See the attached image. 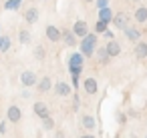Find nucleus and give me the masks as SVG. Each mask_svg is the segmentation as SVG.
I'll use <instances>...</instances> for the list:
<instances>
[{"mask_svg":"<svg viewBox=\"0 0 147 138\" xmlns=\"http://www.w3.org/2000/svg\"><path fill=\"white\" fill-rule=\"evenodd\" d=\"M42 126H45V130H53V128H55V120H53V116H47V118L42 120Z\"/></svg>","mask_w":147,"mask_h":138,"instance_id":"obj_26","label":"nucleus"},{"mask_svg":"<svg viewBox=\"0 0 147 138\" xmlns=\"http://www.w3.org/2000/svg\"><path fill=\"white\" fill-rule=\"evenodd\" d=\"M79 84H81V80H79V76H73V86H75V88H79Z\"/></svg>","mask_w":147,"mask_h":138,"instance_id":"obj_30","label":"nucleus"},{"mask_svg":"<svg viewBox=\"0 0 147 138\" xmlns=\"http://www.w3.org/2000/svg\"><path fill=\"white\" fill-rule=\"evenodd\" d=\"M113 16H115V14L111 12L109 6L103 8V10H99V20H103V22H109V24H111V22H113Z\"/></svg>","mask_w":147,"mask_h":138,"instance_id":"obj_20","label":"nucleus"},{"mask_svg":"<svg viewBox=\"0 0 147 138\" xmlns=\"http://www.w3.org/2000/svg\"><path fill=\"white\" fill-rule=\"evenodd\" d=\"M61 40L67 44V46H77V36L73 34V30H61Z\"/></svg>","mask_w":147,"mask_h":138,"instance_id":"obj_14","label":"nucleus"},{"mask_svg":"<svg viewBox=\"0 0 147 138\" xmlns=\"http://www.w3.org/2000/svg\"><path fill=\"white\" fill-rule=\"evenodd\" d=\"M20 4H22V0H6V2H4V8H6V10H18Z\"/></svg>","mask_w":147,"mask_h":138,"instance_id":"obj_21","label":"nucleus"},{"mask_svg":"<svg viewBox=\"0 0 147 138\" xmlns=\"http://www.w3.org/2000/svg\"><path fill=\"white\" fill-rule=\"evenodd\" d=\"M103 34H105V36H107V38H109V40H115V34H113V32H111V30H109V28H107V30H105V32H103Z\"/></svg>","mask_w":147,"mask_h":138,"instance_id":"obj_29","label":"nucleus"},{"mask_svg":"<svg viewBox=\"0 0 147 138\" xmlns=\"http://www.w3.org/2000/svg\"><path fill=\"white\" fill-rule=\"evenodd\" d=\"M95 2H97V8H99V10H103V8L109 6V0H95Z\"/></svg>","mask_w":147,"mask_h":138,"instance_id":"obj_27","label":"nucleus"},{"mask_svg":"<svg viewBox=\"0 0 147 138\" xmlns=\"http://www.w3.org/2000/svg\"><path fill=\"white\" fill-rule=\"evenodd\" d=\"M32 110H34V114H36L40 120H45L47 116H51V112H49V106H47L45 102H34V104H32Z\"/></svg>","mask_w":147,"mask_h":138,"instance_id":"obj_11","label":"nucleus"},{"mask_svg":"<svg viewBox=\"0 0 147 138\" xmlns=\"http://www.w3.org/2000/svg\"><path fill=\"white\" fill-rule=\"evenodd\" d=\"M105 48H107L109 58H117V56L121 54V44H119L117 40H109V42L105 44Z\"/></svg>","mask_w":147,"mask_h":138,"instance_id":"obj_10","label":"nucleus"},{"mask_svg":"<svg viewBox=\"0 0 147 138\" xmlns=\"http://www.w3.org/2000/svg\"><path fill=\"white\" fill-rule=\"evenodd\" d=\"M55 138H67V134H65V132H63V130H59V132H57V136H55Z\"/></svg>","mask_w":147,"mask_h":138,"instance_id":"obj_32","label":"nucleus"},{"mask_svg":"<svg viewBox=\"0 0 147 138\" xmlns=\"http://www.w3.org/2000/svg\"><path fill=\"white\" fill-rule=\"evenodd\" d=\"M133 16H135V22L137 24H145L147 22V6H137Z\"/></svg>","mask_w":147,"mask_h":138,"instance_id":"obj_18","label":"nucleus"},{"mask_svg":"<svg viewBox=\"0 0 147 138\" xmlns=\"http://www.w3.org/2000/svg\"><path fill=\"white\" fill-rule=\"evenodd\" d=\"M36 20H38V8H36V6L26 8V10H24V22H26V24H34Z\"/></svg>","mask_w":147,"mask_h":138,"instance_id":"obj_13","label":"nucleus"},{"mask_svg":"<svg viewBox=\"0 0 147 138\" xmlns=\"http://www.w3.org/2000/svg\"><path fill=\"white\" fill-rule=\"evenodd\" d=\"M95 56H97V60H99V64H107L111 58H109V54H107V48L105 46H97V50H95Z\"/></svg>","mask_w":147,"mask_h":138,"instance_id":"obj_19","label":"nucleus"},{"mask_svg":"<svg viewBox=\"0 0 147 138\" xmlns=\"http://www.w3.org/2000/svg\"><path fill=\"white\" fill-rule=\"evenodd\" d=\"M10 48V38L4 36V34H0V52H6Z\"/></svg>","mask_w":147,"mask_h":138,"instance_id":"obj_24","label":"nucleus"},{"mask_svg":"<svg viewBox=\"0 0 147 138\" xmlns=\"http://www.w3.org/2000/svg\"><path fill=\"white\" fill-rule=\"evenodd\" d=\"M107 28H109V22H103V20H97L95 22V34H103Z\"/></svg>","mask_w":147,"mask_h":138,"instance_id":"obj_25","label":"nucleus"},{"mask_svg":"<svg viewBox=\"0 0 147 138\" xmlns=\"http://www.w3.org/2000/svg\"><path fill=\"white\" fill-rule=\"evenodd\" d=\"M32 54H34L36 60H45V58H47V50H45V46H40V44L34 46V52H32Z\"/></svg>","mask_w":147,"mask_h":138,"instance_id":"obj_23","label":"nucleus"},{"mask_svg":"<svg viewBox=\"0 0 147 138\" xmlns=\"http://www.w3.org/2000/svg\"><path fill=\"white\" fill-rule=\"evenodd\" d=\"M73 34L77 36V38H85L87 34H89V26H87V22L85 20H77L75 24H73Z\"/></svg>","mask_w":147,"mask_h":138,"instance_id":"obj_5","label":"nucleus"},{"mask_svg":"<svg viewBox=\"0 0 147 138\" xmlns=\"http://www.w3.org/2000/svg\"><path fill=\"white\" fill-rule=\"evenodd\" d=\"M129 22H131V18H129L127 12H117V14L113 16V24H115L117 30H125V28L129 26Z\"/></svg>","mask_w":147,"mask_h":138,"instance_id":"obj_3","label":"nucleus"},{"mask_svg":"<svg viewBox=\"0 0 147 138\" xmlns=\"http://www.w3.org/2000/svg\"><path fill=\"white\" fill-rule=\"evenodd\" d=\"M67 64H69L71 76H81V70H83V64H85V56H83L81 52H75V54L69 56Z\"/></svg>","mask_w":147,"mask_h":138,"instance_id":"obj_2","label":"nucleus"},{"mask_svg":"<svg viewBox=\"0 0 147 138\" xmlns=\"http://www.w3.org/2000/svg\"><path fill=\"white\" fill-rule=\"evenodd\" d=\"M125 120H127L125 114H119V124H125Z\"/></svg>","mask_w":147,"mask_h":138,"instance_id":"obj_33","label":"nucleus"},{"mask_svg":"<svg viewBox=\"0 0 147 138\" xmlns=\"http://www.w3.org/2000/svg\"><path fill=\"white\" fill-rule=\"evenodd\" d=\"M18 42H20V44H28V42H30V32H28L26 28H22V30L18 32Z\"/></svg>","mask_w":147,"mask_h":138,"instance_id":"obj_22","label":"nucleus"},{"mask_svg":"<svg viewBox=\"0 0 147 138\" xmlns=\"http://www.w3.org/2000/svg\"><path fill=\"white\" fill-rule=\"evenodd\" d=\"M79 106H81V100H79V96L75 94V96H73V110H79Z\"/></svg>","mask_w":147,"mask_h":138,"instance_id":"obj_28","label":"nucleus"},{"mask_svg":"<svg viewBox=\"0 0 147 138\" xmlns=\"http://www.w3.org/2000/svg\"><path fill=\"white\" fill-rule=\"evenodd\" d=\"M97 44H99V40H97V34H95V32H89V34H87L83 40H81V54H83L85 58H89V56H95Z\"/></svg>","mask_w":147,"mask_h":138,"instance_id":"obj_1","label":"nucleus"},{"mask_svg":"<svg viewBox=\"0 0 147 138\" xmlns=\"http://www.w3.org/2000/svg\"><path fill=\"white\" fill-rule=\"evenodd\" d=\"M55 92L59 94V96H71L73 94V88H71V84H67V82H57L55 84Z\"/></svg>","mask_w":147,"mask_h":138,"instance_id":"obj_15","label":"nucleus"},{"mask_svg":"<svg viewBox=\"0 0 147 138\" xmlns=\"http://www.w3.org/2000/svg\"><path fill=\"white\" fill-rule=\"evenodd\" d=\"M79 126H81L83 130H95L97 120H95V116H91V114H83L81 120H79Z\"/></svg>","mask_w":147,"mask_h":138,"instance_id":"obj_8","label":"nucleus"},{"mask_svg":"<svg viewBox=\"0 0 147 138\" xmlns=\"http://www.w3.org/2000/svg\"><path fill=\"white\" fill-rule=\"evenodd\" d=\"M83 90L87 92V94H97L99 92V82H97V78H93V76H89V78H85L83 80Z\"/></svg>","mask_w":147,"mask_h":138,"instance_id":"obj_6","label":"nucleus"},{"mask_svg":"<svg viewBox=\"0 0 147 138\" xmlns=\"http://www.w3.org/2000/svg\"><path fill=\"white\" fill-rule=\"evenodd\" d=\"M79 138H97V136H95V134H81Z\"/></svg>","mask_w":147,"mask_h":138,"instance_id":"obj_34","label":"nucleus"},{"mask_svg":"<svg viewBox=\"0 0 147 138\" xmlns=\"http://www.w3.org/2000/svg\"><path fill=\"white\" fill-rule=\"evenodd\" d=\"M20 118H22V110H20L16 104L8 106V110H6V120L12 122V124H16V122H20Z\"/></svg>","mask_w":147,"mask_h":138,"instance_id":"obj_7","label":"nucleus"},{"mask_svg":"<svg viewBox=\"0 0 147 138\" xmlns=\"http://www.w3.org/2000/svg\"><path fill=\"white\" fill-rule=\"evenodd\" d=\"M83 2H95V0H83Z\"/></svg>","mask_w":147,"mask_h":138,"instance_id":"obj_35","label":"nucleus"},{"mask_svg":"<svg viewBox=\"0 0 147 138\" xmlns=\"http://www.w3.org/2000/svg\"><path fill=\"white\" fill-rule=\"evenodd\" d=\"M133 2H139V0H133Z\"/></svg>","mask_w":147,"mask_h":138,"instance_id":"obj_36","label":"nucleus"},{"mask_svg":"<svg viewBox=\"0 0 147 138\" xmlns=\"http://www.w3.org/2000/svg\"><path fill=\"white\" fill-rule=\"evenodd\" d=\"M133 54H135L137 60H145L147 58V42L145 40H139L135 44V48H133Z\"/></svg>","mask_w":147,"mask_h":138,"instance_id":"obj_9","label":"nucleus"},{"mask_svg":"<svg viewBox=\"0 0 147 138\" xmlns=\"http://www.w3.org/2000/svg\"><path fill=\"white\" fill-rule=\"evenodd\" d=\"M123 32H125V36H127L131 42H135V44H137V42H139V38H141V30H139V28H135V26H127Z\"/></svg>","mask_w":147,"mask_h":138,"instance_id":"obj_17","label":"nucleus"},{"mask_svg":"<svg viewBox=\"0 0 147 138\" xmlns=\"http://www.w3.org/2000/svg\"><path fill=\"white\" fill-rule=\"evenodd\" d=\"M0 134H6V122H0Z\"/></svg>","mask_w":147,"mask_h":138,"instance_id":"obj_31","label":"nucleus"},{"mask_svg":"<svg viewBox=\"0 0 147 138\" xmlns=\"http://www.w3.org/2000/svg\"><path fill=\"white\" fill-rule=\"evenodd\" d=\"M51 88H55V84H53L51 76H42V78L36 82V90H38V92H42V94H45V92H49Z\"/></svg>","mask_w":147,"mask_h":138,"instance_id":"obj_12","label":"nucleus"},{"mask_svg":"<svg viewBox=\"0 0 147 138\" xmlns=\"http://www.w3.org/2000/svg\"><path fill=\"white\" fill-rule=\"evenodd\" d=\"M45 34H47V38H49L51 42H59V40H61V30H59L57 26H53V24H49V26H47Z\"/></svg>","mask_w":147,"mask_h":138,"instance_id":"obj_16","label":"nucleus"},{"mask_svg":"<svg viewBox=\"0 0 147 138\" xmlns=\"http://www.w3.org/2000/svg\"><path fill=\"white\" fill-rule=\"evenodd\" d=\"M20 82H22V86H24V88H30V86H36L38 78H36L34 70H24V72L20 74Z\"/></svg>","mask_w":147,"mask_h":138,"instance_id":"obj_4","label":"nucleus"}]
</instances>
